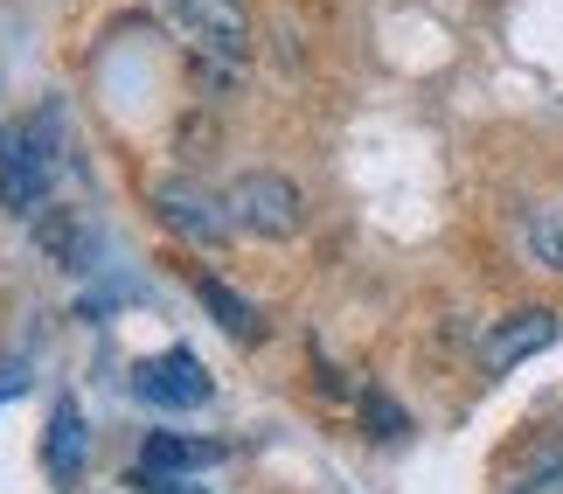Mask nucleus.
<instances>
[{
  "mask_svg": "<svg viewBox=\"0 0 563 494\" xmlns=\"http://www.w3.org/2000/svg\"><path fill=\"white\" fill-rule=\"evenodd\" d=\"M230 217L244 238H265V244H286L299 238V223H307V196H299L292 175H278V167H244L230 188H223Z\"/></svg>",
  "mask_w": 563,
  "mask_h": 494,
  "instance_id": "nucleus-1",
  "label": "nucleus"
},
{
  "mask_svg": "<svg viewBox=\"0 0 563 494\" xmlns=\"http://www.w3.org/2000/svg\"><path fill=\"white\" fill-rule=\"evenodd\" d=\"M154 217H161L167 238H181V244H195V251L230 244V230H236L230 202L216 196V188H202L195 175H167V182H154Z\"/></svg>",
  "mask_w": 563,
  "mask_h": 494,
  "instance_id": "nucleus-2",
  "label": "nucleus"
},
{
  "mask_svg": "<svg viewBox=\"0 0 563 494\" xmlns=\"http://www.w3.org/2000/svg\"><path fill=\"white\" fill-rule=\"evenodd\" d=\"M133 397L154 404V411H195V404L216 397V383L188 349H167L154 362H133Z\"/></svg>",
  "mask_w": 563,
  "mask_h": 494,
  "instance_id": "nucleus-3",
  "label": "nucleus"
},
{
  "mask_svg": "<svg viewBox=\"0 0 563 494\" xmlns=\"http://www.w3.org/2000/svg\"><path fill=\"white\" fill-rule=\"evenodd\" d=\"M167 14L181 21V35L216 63H244L251 56V21L230 8V0H161Z\"/></svg>",
  "mask_w": 563,
  "mask_h": 494,
  "instance_id": "nucleus-4",
  "label": "nucleus"
},
{
  "mask_svg": "<svg viewBox=\"0 0 563 494\" xmlns=\"http://www.w3.org/2000/svg\"><path fill=\"white\" fill-rule=\"evenodd\" d=\"M550 341H556V314H550V307H515V314H501V320L481 334V370L501 376V370H515V362L543 355Z\"/></svg>",
  "mask_w": 563,
  "mask_h": 494,
  "instance_id": "nucleus-5",
  "label": "nucleus"
},
{
  "mask_svg": "<svg viewBox=\"0 0 563 494\" xmlns=\"http://www.w3.org/2000/svg\"><path fill=\"white\" fill-rule=\"evenodd\" d=\"M0 202L14 217H42V202H49V161L35 154L29 133H8V125H0Z\"/></svg>",
  "mask_w": 563,
  "mask_h": 494,
  "instance_id": "nucleus-6",
  "label": "nucleus"
},
{
  "mask_svg": "<svg viewBox=\"0 0 563 494\" xmlns=\"http://www.w3.org/2000/svg\"><path fill=\"white\" fill-rule=\"evenodd\" d=\"M84 460H91V425H84V404L77 397H56L49 404V432H42V466H49L56 487H77Z\"/></svg>",
  "mask_w": 563,
  "mask_h": 494,
  "instance_id": "nucleus-7",
  "label": "nucleus"
},
{
  "mask_svg": "<svg viewBox=\"0 0 563 494\" xmlns=\"http://www.w3.org/2000/svg\"><path fill=\"white\" fill-rule=\"evenodd\" d=\"M195 299H202V314H209L230 341H257V334H265V314H257L236 286H223L216 272H195Z\"/></svg>",
  "mask_w": 563,
  "mask_h": 494,
  "instance_id": "nucleus-8",
  "label": "nucleus"
},
{
  "mask_svg": "<svg viewBox=\"0 0 563 494\" xmlns=\"http://www.w3.org/2000/svg\"><path fill=\"white\" fill-rule=\"evenodd\" d=\"M216 460H223V446L181 439V432H154L140 446V466H161V474H188V466H216Z\"/></svg>",
  "mask_w": 563,
  "mask_h": 494,
  "instance_id": "nucleus-9",
  "label": "nucleus"
},
{
  "mask_svg": "<svg viewBox=\"0 0 563 494\" xmlns=\"http://www.w3.org/2000/svg\"><path fill=\"white\" fill-rule=\"evenodd\" d=\"M501 494H563V439H543Z\"/></svg>",
  "mask_w": 563,
  "mask_h": 494,
  "instance_id": "nucleus-10",
  "label": "nucleus"
},
{
  "mask_svg": "<svg viewBox=\"0 0 563 494\" xmlns=\"http://www.w3.org/2000/svg\"><path fill=\"white\" fill-rule=\"evenodd\" d=\"M529 251L543 257L550 272H563V202H556V209H536V217H529Z\"/></svg>",
  "mask_w": 563,
  "mask_h": 494,
  "instance_id": "nucleus-11",
  "label": "nucleus"
},
{
  "mask_svg": "<svg viewBox=\"0 0 563 494\" xmlns=\"http://www.w3.org/2000/svg\"><path fill=\"white\" fill-rule=\"evenodd\" d=\"M362 418H369V432L376 439H404V411L389 404L383 391H362Z\"/></svg>",
  "mask_w": 563,
  "mask_h": 494,
  "instance_id": "nucleus-12",
  "label": "nucleus"
},
{
  "mask_svg": "<svg viewBox=\"0 0 563 494\" xmlns=\"http://www.w3.org/2000/svg\"><path fill=\"white\" fill-rule=\"evenodd\" d=\"M133 487L140 494H209V487H195L188 474H161V466H133Z\"/></svg>",
  "mask_w": 563,
  "mask_h": 494,
  "instance_id": "nucleus-13",
  "label": "nucleus"
},
{
  "mask_svg": "<svg viewBox=\"0 0 563 494\" xmlns=\"http://www.w3.org/2000/svg\"><path fill=\"white\" fill-rule=\"evenodd\" d=\"M21 383H29V376H21V370H8V376H0V404H8V397L21 391Z\"/></svg>",
  "mask_w": 563,
  "mask_h": 494,
  "instance_id": "nucleus-14",
  "label": "nucleus"
}]
</instances>
